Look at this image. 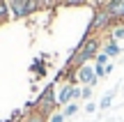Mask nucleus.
<instances>
[{"instance_id": "nucleus-15", "label": "nucleus", "mask_w": 124, "mask_h": 122, "mask_svg": "<svg viewBox=\"0 0 124 122\" xmlns=\"http://www.w3.org/2000/svg\"><path fill=\"white\" fill-rule=\"evenodd\" d=\"M108 60H110V58H108V55L101 51V53H99L97 58H94V65H108Z\"/></svg>"}, {"instance_id": "nucleus-16", "label": "nucleus", "mask_w": 124, "mask_h": 122, "mask_svg": "<svg viewBox=\"0 0 124 122\" xmlns=\"http://www.w3.org/2000/svg\"><path fill=\"white\" fill-rule=\"evenodd\" d=\"M94 74H97V78H103L106 76V65H94Z\"/></svg>"}, {"instance_id": "nucleus-12", "label": "nucleus", "mask_w": 124, "mask_h": 122, "mask_svg": "<svg viewBox=\"0 0 124 122\" xmlns=\"http://www.w3.org/2000/svg\"><path fill=\"white\" fill-rule=\"evenodd\" d=\"M78 113V101H71V104H67L64 108H62V115L64 118H71V115Z\"/></svg>"}, {"instance_id": "nucleus-4", "label": "nucleus", "mask_w": 124, "mask_h": 122, "mask_svg": "<svg viewBox=\"0 0 124 122\" xmlns=\"http://www.w3.org/2000/svg\"><path fill=\"white\" fill-rule=\"evenodd\" d=\"M74 92H76V85H71V83H62V88L55 92V97H58V106L64 108L67 104H71V101H74Z\"/></svg>"}, {"instance_id": "nucleus-3", "label": "nucleus", "mask_w": 124, "mask_h": 122, "mask_svg": "<svg viewBox=\"0 0 124 122\" xmlns=\"http://www.w3.org/2000/svg\"><path fill=\"white\" fill-rule=\"evenodd\" d=\"M103 9L110 14L113 21H124V0H106Z\"/></svg>"}, {"instance_id": "nucleus-9", "label": "nucleus", "mask_w": 124, "mask_h": 122, "mask_svg": "<svg viewBox=\"0 0 124 122\" xmlns=\"http://www.w3.org/2000/svg\"><path fill=\"white\" fill-rule=\"evenodd\" d=\"M12 21V9H9V2L7 0H0V25Z\"/></svg>"}, {"instance_id": "nucleus-7", "label": "nucleus", "mask_w": 124, "mask_h": 122, "mask_svg": "<svg viewBox=\"0 0 124 122\" xmlns=\"http://www.w3.org/2000/svg\"><path fill=\"white\" fill-rule=\"evenodd\" d=\"M48 118H51V115H46L44 111L35 108V111H30V113L23 115V120H21V122H48Z\"/></svg>"}, {"instance_id": "nucleus-19", "label": "nucleus", "mask_w": 124, "mask_h": 122, "mask_svg": "<svg viewBox=\"0 0 124 122\" xmlns=\"http://www.w3.org/2000/svg\"><path fill=\"white\" fill-rule=\"evenodd\" d=\"M97 108H99V106L94 104V101H87V104H85V111H87V113H94Z\"/></svg>"}, {"instance_id": "nucleus-14", "label": "nucleus", "mask_w": 124, "mask_h": 122, "mask_svg": "<svg viewBox=\"0 0 124 122\" xmlns=\"http://www.w3.org/2000/svg\"><path fill=\"white\" fill-rule=\"evenodd\" d=\"M90 97H92V88H90V85H83V88H80V99L87 101Z\"/></svg>"}, {"instance_id": "nucleus-20", "label": "nucleus", "mask_w": 124, "mask_h": 122, "mask_svg": "<svg viewBox=\"0 0 124 122\" xmlns=\"http://www.w3.org/2000/svg\"><path fill=\"white\" fill-rule=\"evenodd\" d=\"M62 2H64V0H55V7H58V5H62Z\"/></svg>"}, {"instance_id": "nucleus-11", "label": "nucleus", "mask_w": 124, "mask_h": 122, "mask_svg": "<svg viewBox=\"0 0 124 122\" xmlns=\"http://www.w3.org/2000/svg\"><path fill=\"white\" fill-rule=\"evenodd\" d=\"M113 99H115V90H110V92H106V95L101 97V101H99V111H106L108 106L113 104Z\"/></svg>"}, {"instance_id": "nucleus-6", "label": "nucleus", "mask_w": 124, "mask_h": 122, "mask_svg": "<svg viewBox=\"0 0 124 122\" xmlns=\"http://www.w3.org/2000/svg\"><path fill=\"white\" fill-rule=\"evenodd\" d=\"M9 9H12V18H25V7L28 0H7Z\"/></svg>"}, {"instance_id": "nucleus-13", "label": "nucleus", "mask_w": 124, "mask_h": 122, "mask_svg": "<svg viewBox=\"0 0 124 122\" xmlns=\"http://www.w3.org/2000/svg\"><path fill=\"white\" fill-rule=\"evenodd\" d=\"M35 12H41V9H39V2H37V0H28V7H25V18H28V16H32Z\"/></svg>"}, {"instance_id": "nucleus-18", "label": "nucleus", "mask_w": 124, "mask_h": 122, "mask_svg": "<svg viewBox=\"0 0 124 122\" xmlns=\"http://www.w3.org/2000/svg\"><path fill=\"white\" fill-rule=\"evenodd\" d=\"M85 2H90V0H64L62 5H67V7H78V5H85Z\"/></svg>"}, {"instance_id": "nucleus-5", "label": "nucleus", "mask_w": 124, "mask_h": 122, "mask_svg": "<svg viewBox=\"0 0 124 122\" xmlns=\"http://www.w3.org/2000/svg\"><path fill=\"white\" fill-rule=\"evenodd\" d=\"M30 72L35 74V81H37V78H44V76H46V72H48V67H46V55H37V58L32 60Z\"/></svg>"}, {"instance_id": "nucleus-17", "label": "nucleus", "mask_w": 124, "mask_h": 122, "mask_svg": "<svg viewBox=\"0 0 124 122\" xmlns=\"http://www.w3.org/2000/svg\"><path fill=\"white\" fill-rule=\"evenodd\" d=\"M64 120H67V118L62 115V111H55V113L48 118V122H64Z\"/></svg>"}, {"instance_id": "nucleus-8", "label": "nucleus", "mask_w": 124, "mask_h": 122, "mask_svg": "<svg viewBox=\"0 0 124 122\" xmlns=\"http://www.w3.org/2000/svg\"><path fill=\"white\" fill-rule=\"evenodd\" d=\"M101 51L108 55V58H117L122 49H120V44H117L115 39H106V41H103V49H101Z\"/></svg>"}, {"instance_id": "nucleus-10", "label": "nucleus", "mask_w": 124, "mask_h": 122, "mask_svg": "<svg viewBox=\"0 0 124 122\" xmlns=\"http://www.w3.org/2000/svg\"><path fill=\"white\" fill-rule=\"evenodd\" d=\"M108 39H115V41L124 39V21L117 23V25H113L110 30H108Z\"/></svg>"}, {"instance_id": "nucleus-2", "label": "nucleus", "mask_w": 124, "mask_h": 122, "mask_svg": "<svg viewBox=\"0 0 124 122\" xmlns=\"http://www.w3.org/2000/svg\"><path fill=\"white\" fill-rule=\"evenodd\" d=\"M97 74H94V65H83V67H78L76 69V83H80V85H90V88H94L97 85Z\"/></svg>"}, {"instance_id": "nucleus-1", "label": "nucleus", "mask_w": 124, "mask_h": 122, "mask_svg": "<svg viewBox=\"0 0 124 122\" xmlns=\"http://www.w3.org/2000/svg\"><path fill=\"white\" fill-rule=\"evenodd\" d=\"M35 108L44 111L46 115H53L58 108V97H55V83H48L44 90L39 92V97L35 99Z\"/></svg>"}]
</instances>
